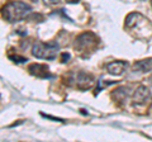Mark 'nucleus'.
<instances>
[{"label": "nucleus", "mask_w": 152, "mask_h": 142, "mask_svg": "<svg viewBox=\"0 0 152 142\" xmlns=\"http://www.w3.org/2000/svg\"><path fill=\"white\" fill-rule=\"evenodd\" d=\"M32 12V8L26 3L12 1L3 8V17L8 22H18L26 18Z\"/></svg>", "instance_id": "nucleus-1"}, {"label": "nucleus", "mask_w": 152, "mask_h": 142, "mask_svg": "<svg viewBox=\"0 0 152 142\" xmlns=\"http://www.w3.org/2000/svg\"><path fill=\"white\" fill-rule=\"evenodd\" d=\"M33 56L37 59H46V60H53L58 53V45L55 42L52 43H42V42H36L32 50Z\"/></svg>", "instance_id": "nucleus-2"}, {"label": "nucleus", "mask_w": 152, "mask_h": 142, "mask_svg": "<svg viewBox=\"0 0 152 142\" xmlns=\"http://www.w3.org/2000/svg\"><path fill=\"white\" fill-rule=\"evenodd\" d=\"M96 42H98V38L93 33H83V34H80L76 38L75 48H77L79 51H86L90 48H94Z\"/></svg>", "instance_id": "nucleus-3"}, {"label": "nucleus", "mask_w": 152, "mask_h": 142, "mask_svg": "<svg viewBox=\"0 0 152 142\" xmlns=\"http://www.w3.org/2000/svg\"><path fill=\"white\" fill-rule=\"evenodd\" d=\"M28 71L36 78H42V79H48L52 78V75L50 74L48 66L42 65V64H33L28 67Z\"/></svg>", "instance_id": "nucleus-4"}, {"label": "nucleus", "mask_w": 152, "mask_h": 142, "mask_svg": "<svg viewBox=\"0 0 152 142\" xmlns=\"http://www.w3.org/2000/svg\"><path fill=\"white\" fill-rule=\"evenodd\" d=\"M94 84V78L91 75H89L86 72H81L77 74V78H76V85H77V88L80 90H86V89L91 88Z\"/></svg>", "instance_id": "nucleus-5"}, {"label": "nucleus", "mask_w": 152, "mask_h": 142, "mask_svg": "<svg viewBox=\"0 0 152 142\" xmlns=\"http://www.w3.org/2000/svg\"><path fill=\"white\" fill-rule=\"evenodd\" d=\"M150 99H151V93L146 86L137 88V90L134 91V95H133L134 104H146Z\"/></svg>", "instance_id": "nucleus-6"}, {"label": "nucleus", "mask_w": 152, "mask_h": 142, "mask_svg": "<svg viewBox=\"0 0 152 142\" xmlns=\"http://www.w3.org/2000/svg\"><path fill=\"white\" fill-rule=\"evenodd\" d=\"M127 66H128V64L126 62V61H113V62L107 65V70H108L109 74L119 76V75L124 74Z\"/></svg>", "instance_id": "nucleus-7"}, {"label": "nucleus", "mask_w": 152, "mask_h": 142, "mask_svg": "<svg viewBox=\"0 0 152 142\" xmlns=\"http://www.w3.org/2000/svg\"><path fill=\"white\" fill-rule=\"evenodd\" d=\"M133 69L136 71H141V72H148L152 70V59H146L141 60L133 65Z\"/></svg>", "instance_id": "nucleus-8"}, {"label": "nucleus", "mask_w": 152, "mask_h": 142, "mask_svg": "<svg viewBox=\"0 0 152 142\" xmlns=\"http://www.w3.org/2000/svg\"><path fill=\"white\" fill-rule=\"evenodd\" d=\"M10 59L14 61V62H18V64H24V62H27V59H26V57H19V56H10Z\"/></svg>", "instance_id": "nucleus-9"}, {"label": "nucleus", "mask_w": 152, "mask_h": 142, "mask_svg": "<svg viewBox=\"0 0 152 142\" xmlns=\"http://www.w3.org/2000/svg\"><path fill=\"white\" fill-rule=\"evenodd\" d=\"M69 60H70V53H67V52H64V53L61 55V62L65 64V62H67Z\"/></svg>", "instance_id": "nucleus-10"}, {"label": "nucleus", "mask_w": 152, "mask_h": 142, "mask_svg": "<svg viewBox=\"0 0 152 142\" xmlns=\"http://www.w3.org/2000/svg\"><path fill=\"white\" fill-rule=\"evenodd\" d=\"M42 117H46V118H50L52 121H58V122H65L62 119H60V118H56V117H52V116H48V114H45V113H42Z\"/></svg>", "instance_id": "nucleus-11"}, {"label": "nucleus", "mask_w": 152, "mask_h": 142, "mask_svg": "<svg viewBox=\"0 0 152 142\" xmlns=\"http://www.w3.org/2000/svg\"><path fill=\"white\" fill-rule=\"evenodd\" d=\"M45 4H47V5H55V4H58L60 0H43Z\"/></svg>", "instance_id": "nucleus-12"}, {"label": "nucleus", "mask_w": 152, "mask_h": 142, "mask_svg": "<svg viewBox=\"0 0 152 142\" xmlns=\"http://www.w3.org/2000/svg\"><path fill=\"white\" fill-rule=\"evenodd\" d=\"M66 1L70 4H76V3H79V0H66Z\"/></svg>", "instance_id": "nucleus-13"}, {"label": "nucleus", "mask_w": 152, "mask_h": 142, "mask_svg": "<svg viewBox=\"0 0 152 142\" xmlns=\"http://www.w3.org/2000/svg\"><path fill=\"white\" fill-rule=\"evenodd\" d=\"M150 83H151V84H152V76H151V78H150Z\"/></svg>", "instance_id": "nucleus-14"}]
</instances>
